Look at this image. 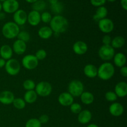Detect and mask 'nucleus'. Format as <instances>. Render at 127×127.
I'll list each match as a JSON object with an SVG mask.
<instances>
[{
  "instance_id": "nucleus-1",
  "label": "nucleus",
  "mask_w": 127,
  "mask_h": 127,
  "mask_svg": "<svg viewBox=\"0 0 127 127\" xmlns=\"http://www.w3.org/2000/svg\"><path fill=\"white\" fill-rule=\"evenodd\" d=\"M50 27L53 32L56 34L64 33L68 28V21L66 19L61 15H56L52 17L50 22Z\"/></svg>"
},
{
  "instance_id": "nucleus-2",
  "label": "nucleus",
  "mask_w": 127,
  "mask_h": 127,
  "mask_svg": "<svg viewBox=\"0 0 127 127\" xmlns=\"http://www.w3.org/2000/svg\"><path fill=\"white\" fill-rule=\"evenodd\" d=\"M115 74V68L111 63L105 62L97 68V76L100 79L107 81L111 79Z\"/></svg>"
},
{
  "instance_id": "nucleus-3",
  "label": "nucleus",
  "mask_w": 127,
  "mask_h": 127,
  "mask_svg": "<svg viewBox=\"0 0 127 127\" xmlns=\"http://www.w3.org/2000/svg\"><path fill=\"white\" fill-rule=\"evenodd\" d=\"M19 32V27L14 22H6L2 28V35L7 39H13L17 37Z\"/></svg>"
},
{
  "instance_id": "nucleus-4",
  "label": "nucleus",
  "mask_w": 127,
  "mask_h": 127,
  "mask_svg": "<svg viewBox=\"0 0 127 127\" xmlns=\"http://www.w3.org/2000/svg\"><path fill=\"white\" fill-rule=\"evenodd\" d=\"M68 93L74 97H79L84 92V85L81 81L74 79L68 84Z\"/></svg>"
},
{
  "instance_id": "nucleus-5",
  "label": "nucleus",
  "mask_w": 127,
  "mask_h": 127,
  "mask_svg": "<svg viewBox=\"0 0 127 127\" xmlns=\"http://www.w3.org/2000/svg\"><path fill=\"white\" fill-rule=\"evenodd\" d=\"M99 57L104 61H110L114 58L115 55V50L111 45H103L98 51Z\"/></svg>"
},
{
  "instance_id": "nucleus-6",
  "label": "nucleus",
  "mask_w": 127,
  "mask_h": 127,
  "mask_svg": "<svg viewBox=\"0 0 127 127\" xmlns=\"http://www.w3.org/2000/svg\"><path fill=\"white\" fill-rule=\"evenodd\" d=\"M5 69L8 74L11 76H16L19 74L21 70V64L16 59L11 58L6 62Z\"/></svg>"
},
{
  "instance_id": "nucleus-7",
  "label": "nucleus",
  "mask_w": 127,
  "mask_h": 127,
  "mask_svg": "<svg viewBox=\"0 0 127 127\" xmlns=\"http://www.w3.org/2000/svg\"><path fill=\"white\" fill-rule=\"evenodd\" d=\"M35 91L37 95L41 97H47L52 93V86L50 83L47 81H41L36 84Z\"/></svg>"
},
{
  "instance_id": "nucleus-8",
  "label": "nucleus",
  "mask_w": 127,
  "mask_h": 127,
  "mask_svg": "<svg viewBox=\"0 0 127 127\" xmlns=\"http://www.w3.org/2000/svg\"><path fill=\"white\" fill-rule=\"evenodd\" d=\"M22 64L26 69L32 70L37 68L38 64V60L35 55H27L22 58Z\"/></svg>"
},
{
  "instance_id": "nucleus-9",
  "label": "nucleus",
  "mask_w": 127,
  "mask_h": 127,
  "mask_svg": "<svg viewBox=\"0 0 127 127\" xmlns=\"http://www.w3.org/2000/svg\"><path fill=\"white\" fill-rule=\"evenodd\" d=\"M98 27L101 32L109 33L112 32L114 29V22L109 18H104L98 22Z\"/></svg>"
},
{
  "instance_id": "nucleus-10",
  "label": "nucleus",
  "mask_w": 127,
  "mask_h": 127,
  "mask_svg": "<svg viewBox=\"0 0 127 127\" xmlns=\"http://www.w3.org/2000/svg\"><path fill=\"white\" fill-rule=\"evenodd\" d=\"M19 3L17 0H6L2 3V9L8 14L14 13L19 9Z\"/></svg>"
},
{
  "instance_id": "nucleus-11",
  "label": "nucleus",
  "mask_w": 127,
  "mask_h": 127,
  "mask_svg": "<svg viewBox=\"0 0 127 127\" xmlns=\"http://www.w3.org/2000/svg\"><path fill=\"white\" fill-rule=\"evenodd\" d=\"M13 19L17 26L24 25L27 21V14L22 9H18L14 13Z\"/></svg>"
},
{
  "instance_id": "nucleus-12",
  "label": "nucleus",
  "mask_w": 127,
  "mask_h": 127,
  "mask_svg": "<svg viewBox=\"0 0 127 127\" xmlns=\"http://www.w3.org/2000/svg\"><path fill=\"white\" fill-rule=\"evenodd\" d=\"M58 102L63 106H70L74 102V97L68 92L61 93L58 96Z\"/></svg>"
},
{
  "instance_id": "nucleus-13",
  "label": "nucleus",
  "mask_w": 127,
  "mask_h": 127,
  "mask_svg": "<svg viewBox=\"0 0 127 127\" xmlns=\"http://www.w3.org/2000/svg\"><path fill=\"white\" fill-rule=\"evenodd\" d=\"M15 99L13 93L9 91H4L0 93V102L4 105L12 104Z\"/></svg>"
},
{
  "instance_id": "nucleus-14",
  "label": "nucleus",
  "mask_w": 127,
  "mask_h": 127,
  "mask_svg": "<svg viewBox=\"0 0 127 127\" xmlns=\"http://www.w3.org/2000/svg\"><path fill=\"white\" fill-rule=\"evenodd\" d=\"M73 50L76 54L78 55H83L88 52V45L83 41H77L73 44Z\"/></svg>"
},
{
  "instance_id": "nucleus-15",
  "label": "nucleus",
  "mask_w": 127,
  "mask_h": 127,
  "mask_svg": "<svg viewBox=\"0 0 127 127\" xmlns=\"http://www.w3.org/2000/svg\"><path fill=\"white\" fill-rule=\"evenodd\" d=\"M12 51L16 54L21 55L25 53L27 49V45L26 42L17 39L14 42L12 45Z\"/></svg>"
},
{
  "instance_id": "nucleus-16",
  "label": "nucleus",
  "mask_w": 127,
  "mask_h": 127,
  "mask_svg": "<svg viewBox=\"0 0 127 127\" xmlns=\"http://www.w3.org/2000/svg\"><path fill=\"white\" fill-rule=\"evenodd\" d=\"M109 112L114 117L121 116L124 112V107L120 103L114 102L109 107Z\"/></svg>"
},
{
  "instance_id": "nucleus-17",
  "label": "nucleus",
  "mask_w": 127,
  "mask_h": 127,
  "mask_svg": "<svg viewBox=\"0 0 127 127\" xmlns=\"http://www.w3.org/2000/svg\"><path fill=\"white\" fill-rule=\"evenodd\" d=\"M27 21L32 26H37L40 22V14L36 11H31L27 15Z\"/></svg>"
},
{
  "instance_id": "nucleus-18",
  "label": "nucleus",
  "mask_w": 127,
  "mask_h": 127,
  "mask_svg": "<svg viewBox=\"0 0 127 127\" xmlns=\"http://www.w3.org/2000/svg\"><path fill=\"white\" fill-rule=\"evenodd\" d=\"M119 97H124L127 95V84L126 82L121 81L118 83L115 86V92Z\"/></svg>"
},
{
  "instance_id": "nucleus-19",
  "label": "nucleus",
  "mask_w": 127,
  "mask_h": 127,
  "mask_svg": "<svg viewBox=\"0 0 127 127\" xmlns=\"http://www.w3.org/2000/svg\"><path fill=\"white\" fill-rule=\"evenodd\" d=\"M92 119V113L89 110H81L78 114V120L80 124L85 125L90 122Z\"/></svg>"
},
{
  "instance_id": "nucleus-20",
  "label": "nucleus",
  "mask_w": 127,
  "mask_h": 127,
  "mask_svg": "<svg viewBox=\"0 0 127 127\" xmlns=\"http://www.w3.org/2000/svg\"><path fill=\"white\" fill-rule=\"evenodd\" d=\"M12 55H13V51L9 45H3L1 46L0 48V56L1 58L4 60H8L12 58Z\"/></svg>"
},
{
  "instance_id": "nucleus-21",
  "label": "nucleus",
  "mask_w": 127,
  "mask_h": 127,
  "mask_svg": "<svg viewBox=\"0 0 127 127\" xmlns=\"http://www.w3.org/2000/svg\"><path fill=\"white\" fill-rule=\"evenodd\" d=\"M83 71L86 76L89 78H94L97 76V68L94 64H86L84 66Z\"/></svg>"
},
{
  "instance_id": "nucleus-22",
  "label": "nucleus",
  "mask_w": 127,
  "mask_h": 127,
  "mask_svg": "<svg viewBox=\"0 0 127 127\" xmlns=\"http://www.w3.org/2000/svg\"><path fill=\"white\" fill-rule=\"evenodd\" d=\"M108 14V10L105 6H100L98 7L97 9L95 11V14L93 16V19L95 21L99 22L100 20L106 18Z\"/></svg>"
},
{
  "instance_id": "nucleus-23",
  "label": "nucleus",
  "mask_w": 127,
  "mask_h": 127,
  "mask_svg": "<svg viewBox=\"0 0 127 127\" xmlns=\"http://www.w3.org/2000/svg\"><path fill=\"white\" fill-rule=\"evenodd\" d=\"M114 63L115 66L119 68H122V67L124 66L126 64L127 62V58L126 56L121 52H119V53L115 54L114 57Z\"/></svg>"
},
{
  "instance_id": "nucleus-24",
  "label": "nucleus",
  "mask_w": 127,
  "mask_h": 127,
  "mask_svg": "<svg viewBox=\"0 0 127 127\" xmlns=\"http://www.w3.org/2000/svg\"><path fill=\"white\" fill-rule=\"evenodd\" d=\"M53 31L51 28L48 26H43L40 27L38 31V35L42 39H48L53 35Z\"/></svg>"
},
{
  "instance_id": "nucleus-25",
  "label": "nucleus",
  "mask_w": 127,
  "mask_h": 127,
  "mask_svg": "<svg viewBox=\"0 0 127 127\" xmlns=\"http://www.w3.org/2000/svg\"><path fill=\"white\" fill-rule=\"evenodd\" d=\"M81 100L85 105H90L94 100V96L91 92H83L80 95Z\"/></svg>"
},
{
  "instance_id": "nucleus-26",
  "label": "nucleus",
  "mask_w": 127,
  "mask_h": 127,
  "mask_svg": "<svg viewBox=\"0 0 127 127\" xmlns=\"http://www.w3.org/2000/svg\"><path fill=\"white\" fill-rule=\"evenodd\" d=\"M37 94L34 90L27 91L24 96V100L26 103L33 104L37 100Z\"/></svg>"
},
{
  "instance_id": "nucleus-27",
  "label": "nucleus",
  "mask_w": 127,
  "mask_h": 127,
  "mask_svg": "<svg viewBox=\"0 0 127 127\" xmlns=\"http://www.w3.org/2000/svg\"><path fill=\"white\" fill-rule=\"evenodd\" d=\"M125 43V40L122 36H117L112 39L110 45L114 48H120L124 47Z\"/></svg>"
},
{
  "instance_id": "nucleus-28",
  "label": "nucleus",
  "mask_w": 127,
  "mask_h": 127,
  "mask_svg": "<svg viewBox=\"0 0 127 127\" xmlns=\"http://www.w3.org/2000/svg\"><path fill=\"white\" fill-rule=\"evenodd\" d=\"M47 4L43 0H38L34 3L32 4V7L33 11H36L37 12H40L45 9Z\"/></svg>"
},
{
  "instance_id": "nucleus-29",
  "label": "nucleus",
  "mask_w": 127,
  "mask_h": 127,
  "mask_svg": "<svg viewBox=\"0 0 127 127\" xmlns=\"http://www.w3.org/2000/svg\"><path fill=\"white\" fill-rule=\"evenodd\" d=\"M50 9L51 11L55 14H57V15H58L59 14L62 13V11H63V9H64V6L63 4L60 2H57L56 3L53 4H51L50 6Z\"/></svg>"
},
{
  "instance_id": "nucleus-30",
  "label": "nucleus",
  "mask_w": 127,
  "mask_h": 127,
  "mask_svg": "<svg viewBox=\"0 0 127 127\" xmlns=\"http://www.w3.org/2000/svg\"><path fill=\"white\" fill-rule=\"evenodd\" d=\"M12 104L16 109H18V110H22L25 108L26 103L23 99L21 97H17L15 98Z\"/></svg>"
},
{
  "instance_id": "nucleus-31",
  "label": "nucleus",
  "mask_w": 127,
  "mask_h": 127,
  "mask_svg": "<svg viewBox=\"0 0 127 127\" xmlns=\"http://www.w3.org/2000/svg\"><path fill=\"white\" fill-rule=\"evenodd\" d=\"M42 124L40 122L38 119H31L27 121L26 123V127H41Z\"/></svg>"
},
{
  "instance_id": "nucleus-32",
  "label": "nucleus",
  "mask_w": 127,
  "mask_h": 127,
  "mask_svg": "<svg viewBox=\"0 0 127 127\" xmlns=\"http://www.w3.org/2000/svg\"><path fill=\"white\" fill-rule=\"evenodd\" d=\"M35 83L32 79H26L23 83V87L26 91L33 90L35 88Z\"/></svg>"
},
{
  "instance_id": "nucleus-33",
  "label": "nucleus",
  "mask_w": 127,
  "mask_h": 127,
  "mask_svg": "<svg viewBox=\"0 0 127 127\" xmlns=\"http://www.w3.org/2000/svg\"><path fill=\"white\" fill-rule=\"evenodd\" d=\"M17 37L18 38L19 40H22L24 42H27L28 41L30 40V38H31V36H30L29 33L28 32H26V31H20L19 33L17 35Z\"/></svg>"
},
{
  "instance_id": "nucleus-34",
  "label": "nucleus",
  "mask_w": 127,
  "mask_h": 127,
  "mask_svg": "<svg viewBox=\"0 0 127 127\" xmlns=\"http://www.w3.org/2000/svg\"><path fill=\"white\" fill-rule=\"evenodd\" d=\"M52 19V16L50 12H43L40 14V19L44 23H50Z\"/></svg>"
},
{
  "instance_id": "nucleus-35",
  "label": "nucleus",
  "mask_w": 127,
  "mask_h": 127,
  "mask_svg": "<svg viewBox=\"0 0 127 127\" xmlns=\"http://www.w3.org/2000/svg\"><path fill=\"white\" fill-rule=\"evenodd\" d=\"M105 97L107 101L109 102H115L117 99L118 97L117 96L116 94L113 91H108L105 93Z\"/></svg>"
},
{
  "instance_id": "nucleus-36",
  "label": "nucleus",
  "mask_w": 127,
  "mask_h": 127,
  "mask_svg": "<svg viewBox=\"0 0 127 127\" xmlns=\"http://www.w3.org/2000/svg\"><path fill=\"white\" fill-rule=\"evenodd\" d=\"M70 110L73 114H78L82 110V107L78 103L73 102L70 105Z\"/></svg>"
},
{
  "instance_id": "nucleus-37",
  "label": "nucleus",
  "mask_w": 127,
  "mask_h": 127,
  "mask_svg": "<svg viewBox=\"0 0 127 127\" xmlns=\"http://www.w3.org/2000/svg\"><path fill=\"white\" fill-rule=\"evenodd\" d=\"M47 52L45 50L43 49H40L37 51L35 53V57L37 58V59L39 60H43L45 58L47 57Z\"/></svg>"
},
{
  "instance_id": "nucleus-38",
  "label": "nucleus",
  "mask_w": 127,
  "mask_h": 127,
  "mask_svg": "<svg viewBox=\"0 0 127 127\" xmlns=\"http://www.w3.org/2000/svg\"><path fill=\"white\" fill-rule=\"evenodd\" d=\"M106 1V0H90L91 4L95 7H100V6H104Z\"/></svg>"
},
{
  "instance_id": "nucleus-39",
  "label": "nucleus",
  "mask_w": 127,
  "mask_h": 127,
  "mask_svg": "<svg viewBox=\"0 0 127 127\" xmlns=\"http://www.w3.org/2000/svg\"><path fill=\"white\" fill-rule=\"evenodd\" d=\"M102 42L103 44L105 45H110L111 44L112 42L111 37L107 34L105 35L102 37Z\"/></svg>"
},
{
  "instance_id": "nucleus-40",
  "label": "nucleus",
  "mask_w": 127,
  "mask_h": 127,
  "mask_svg": "<svg viewBox=\"0 0 127 127\" xmlns=\"http://www.w3.org/2000/svg\"><path fill=\"white\" fill-rule=\"evenodd\" d=\"M38 120L40 121V122L41 123V124H47V122L49 120V117L46 114H43V115H42L38 119Z\"/></svg>"
},
{
  "instance_id": "nucleus-41",
  "label": "nucleus",
  "mask_w": 127,
  "mask_h": 127,
  "mask_svg": "<svg viewBox=\"0 0 127 127\" xmlns=\"http://www.w3.org/2000/svg\"><path fill=\"white\" fill-rule=\"evenodd\" d=\"M120 74H121V75L122 76L125 77V78L127 77V66H124L120 68Z\"/></svg>"
},
{
  "instance_id": "nucleus-42",
  "label": "nucleus",
  "mask_w": 127,
  "mask_h": 127,
  "mask_svg": "<svg viewBox=\"0 0 127 127\" xmlns=\"http://www.w3.org/2000/svg\"><path fill=\"white\" fill-rule=\"evenodd\" d=\"M120 4L124 10H127V0H120Z\"/></svg>"
},
{
  "instance_id": "nucleus-43",
  "label": "nucleus",
  "mask_w": 127,
  "mask_h": 127,
  "mask_svg": "<svg viewBox=\"0 0 127 127\" xmlns=\"http://www.w3.org/2000/svg\"><path fill=\"white\" fill-rule=\"evenodd\" d=\"M5 64H6V61L2 58H0V69L3 68L5 66Z\"/></svg>"
},
{
  "instance_id": "nucleus-44",
  "label": "nucleus",
  "mask_w": 127,
  "mask_h": 127,
  "mask_svg": "<svg viewBox=\"0 0 127 127\" xmlns=\"http://www.w3.org/2000/svg\"><path fill=\"white\" fill-rule=\"evenodd\" d=\"M5 17H6V15H5L4 13L1 12H0V20L4 19L5 18Z\"/></svg>"
},
{
  "instance_id": "nucleus-45",
  "label": "nucleus",
  "mask_w": 127,
  "mask_h": 127,
  "mask_svg": "<svg viewBox=\"0 0 127 127\" xmlns=\"http://www.w3.org/2000/svg\"><path fill=\"white\" fill-rule=\"evenodd\" d=\"M48 2L50 3V4H53L56 3V2H58V0H48Z\"/></svg>"
},
{
  "instance_id": "nucleus-46",
  "label": "nucleus",
  "mask_w": 127,
  "mask_h": 127,
  "mask_svg": "<svg viewBox=\"0 0 127 127\" xmlns=\"http://www.w3.org/2000/svg\"><path fill=\"white\" fill-rule=\"evenodd\" d=\"M25 1H26V2H29V3L33 4V3H34L35 2H36L37 1H38V0H25Z\"/></svg>"
},
{
  "instance_id": "nucleus-47",
  "label": "nucleus",
  "mask_w": 127,
  "mask_h": 127,
  "mask_svg": "<svg viewBox=\"0 0 127 127\" xmlns=\"http://www.w3.org/2000/svg\"><path fill=\"white\" fill-rule=\"evenodd\" d=\"M87 127H99L96 124H89V125H88Z\"/></svg>"
},
{
  "instance_id": "nucleus-48",
  "label": "nucleus",
  "mask_w": 127,
  "mask_h": 127,
  "mask_svg": "<svg viewBox=\"0 0 127 127\" xmlns=\"http://www.w3.org/2000/svg\"><path fill=\"white\" fill-rule=\"evenodd\" d=\"M106 1H108L109 2H115L116 0H106Z\"/></svg>"
},
{
  "instance_id": "nucleus-49",
  "label": "nucleus",
  "mask_w": 127,
  "mask_h": 127,
  "mask_svg": "<svg viewBox=\"0 0 127 127\" xmlns=\"http://www.w3.org/2000/svg\"><path fill=\"white\" fill-rule=\"evenodd\" d=\"M2 4L1 3V2H0V12H1V11H2Z\"/></svg>"
},
{
  "instance_id": "nucleus-50",
  "label": "nucleus",
  "mask_w": 127,
  "mask_h": 127,
  "mask_svg": "<svg viewBox=\"0 0 127 127\" xmlns=\"http://www.w3.org/2000/svg\"><path fill=\"white\" fill-rule=\"evenodd\" d=\"M6 1V0H0V2L1 3V2H3L4 1Z\"/></svg>"
}]
</instances>
